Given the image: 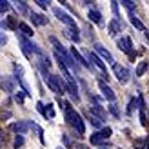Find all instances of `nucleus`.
<instances>
[{"label":"nucleus","instance_id":"obj_1","mask_svg":"<svg viewBox=\"0 0 149 149\" xmlns=\"http://www.w3.org/2000/svg\"><path fill=\"white\" fill-rule=\"evenodd\" d=\"M58 104H60V107H64V115H65V122H68L71 127L77 129L78 135H84L86 133V125H84V120H82V116L71 107V104L69 102H62V100H58Z\"/></svg>","mask_w":149,"mask_h":149},{"label":"nucleus","instance_id":"obj_2","mask_svg":"<svg viewBox=\"0 0 149 149\" xmlns=\"http://www.w3.org/2000/svg\"><path fill=\"white\" fill-rule=\"evenodd\" d=\"M53 15H55V17L60 20V22H64V24L68 26L69 29H77V22L73 20V17H71V15H68L65 11H62L60 7H53Z\"/></svg>","mask_w":149,"mask_h":149},{"label":"nucleus","instance_id":"obj_3","mask_svg":"<svg viewBox=\"0 0 149 149\" xmlns=\"http://www.w3.org/2000/svg\"><path fill=\"white\" fill-rule=\"evenodd\" d=\"M86 55H87V58H89V60H91V62H93V64L96 65V68H98V69L102 71V74H104V78L107 80V78H109V71H107V68H106V62H104L102 58H100L98 55L95 53V51H87Z\"/></svg>","mask_w":149,"mask_h":149},{"label":"nucleus","instance_id":"obj_4","mask_svg":"<svg viewBox=\"0 0 149 149\" xmlns=\"http://www.w3.org/2000/svg\"><path fill=\"white\" fill-rule=\"evenodd\" d=\"M116 46H118V49H122L129 58H135V51L131 49L133 47L131 46V38H127V36H125V38H118L116 40Z\"/></svg>","mask_w":149,"mask_h":149},{"label":"nucleus","instance_id":"obj_5","mask_svg":"<svg viewBox=\"0 0 149 149\" xmlns=\"http://www.w3.org/2000/svg\"><path fill=\"white\" fill-rule=\"evenodd\" d=\"M95 53L98 55L102 60H107L111 65H116V62H115V58H113V55L109 53V51L104 47V46H100V44H95Z\"/></svg>","mask_w":149,"mask_h":149},{"label":"nucleus","instance_id":"obj_6","mask_svg":"<svg viewBox=\"0 0 149 149\" xmlns=\"http://www.w3.org/2000/svg\"><path fill=\"white\" fill-rule=\"evenodd\" d=\"M17 36H18V42H20V46H22V51H24V55L29 56V55H31L33 51L36 49V46H35L33 42H29V40H27V36H24V35H18V33H17Z\"/></svg>","mask_w":149,"mask_h":149},{"label":"nucleus","instance_id":"obj_7","mask_svg":"<svg viewBox=\"0 0 149 149\" xmlns=\"http://www.w3.org/2000/svg\"><path fill=\"white\" fill-rule=\"evenodd\" d=\"M113 71H115V74H116V78H118V82H120V84H125V82L129 80V71L125 69V68H122V65H113Z\"/></svg>","mask_w":149,"mask_h":149},{"label":"nucleus","instance_id":"obj_8","mask_svg":"<svg viewBox=\"0 0 149 149\" xmlns=\"http://www.w3.org/2000/svg\"><path fill=\"white\" fill-rule=\"evenodd\" d=\"M98 87H100V91H102V96L106 100H109V102H115V98H116V95L113 93V89H111L107 84H104V82L100 80L98 82Z\"/></svg>","mask_w":149,"mask_h":149},{"label":"nucleus","instance_id":"obj_9","mask_svg":"<svg viewBox=\"0 0 149 149\" xmlns=\"http://www.w3.org/2000/svg\"><path fill=\"white\" fill-rule=\"evenodd\" d=\"M71 55H73V58H74V62H77L78 65H84V68H87V69H91V64L89 62H86V58L82 56L78 51H77V47H71Z\"/></svg>","mask_w":149,"mask_h":149},{"label":"nucleus","instance_id":"obj_10","mask_svg":"<svg viewBox=\"0 0 149 149\" xmlns=\"http://www.w3.org/2000/svg\"><path fill=\"white\" fill-rule=\"evenodd\" d=\"M91 115L96 116L98 120H106L107 118V113H106V109H102L98 104H95V106H91Z\"/></svg>","mask_w":149,"mask_h":149},{"label":"nucleus","instance_id":"obj_11","mask_svg":"<svg viewBox=\"0 0 149 149\" xmlns=\"http://www.w3.org/2000/svg\"><path fill=\"white\" fill-rule=\"evenodd\" d=\"M27 127H29V124H27V122H18V124H11V125H9V129L15 131L17 135H26Z\"/></svg>","mask_w":149,"mask_h":149},{"label":"nucleus","instance_id":"obj_12","mask_svg":"<svg viewBox=\"0 0 149 149\" xmlns=\"http://www.w3.org/2000/svg\"><path fill=\"white\" fill-rule=\"evenodd\" d=\"M87 18L93 22V24L96 26H104V20H102V15L96 11V9H89V15H87Z\"/></svg>","mask_w":149,"mask_h":149},{"label":"nucleus","instance_id":"obj_13","mask_svg":"<svg viewBox=\"0 0 149 149\" xmlns=\"http://www.w3.org/2000/svg\"><path fill=\"white\" fill-rule=\"evenodd\" d=\"M120 29H122V22L118 20V18H115V20L109 22V35H111V36L118 35V33H120Z\"/></svg>","mask_w":149,"mask_h":149},{"label":"nucleus","instance_id":"obj_14","mask_svg":"<svg viewBox=\"0 0 149 149\" xmlns=\"http://www.w3.org/2000/svg\"><path fill=\"white\" fill-rule=\"evenodd\" d=\"M129 22H131V26L133 27H135V29H138V31H147V29H146V26L142 24V22H140V18H136L135 17V13H129Z\"/></svg>","mask_w":149,"mask_h":149},{"label":"nucleus","instance_id":"obj_15","mask_svg":"<svg viewBox=\"0 0 149 149\" xmlns=\"http://www.w3.org/2000/svg\"><path fill=\"white\" fill-rule=\"evenodd\" d=\"M31 22L35 26H46L47 24V18L44 15H38V13H31Z\"/></svg>","mask_w":149,"mask_h":149},{"label":"nucleus","instance_id":"obj_16","mask_svg":"<svg viewBox=\"0 0 149 149\" xmlns=\"http://www.w3.org/2000/svg\"><path fill=\"white\" fill-rule=\"evenodd\" d=\"M2 89L6 93H13L15 91V84H13V80L9 77H2Z\"/></svg>","mask_w":149,"mask_h":149},{"label":"nucleus","instance_id":"obj_17","mask_svg":"<svg viewBox=\"0 0 149 149\" xmlns=\"http://www.w3.org/2000/svg\"><path fill=\"white\" fill-rule=\"evenodd\" d=\"M68 93L71 95V98L73 100H80V95H78V87H77V84H74V82H69L68 84Z\"/></svg>","mask_w":149,"mask_h":149},{"label":"nucleus","instance_id":"obj_18","mask_svg":"<svg viewBox=\"0 0 149 149\" xmlns=\"http://www.w3.org/2000/svg\"><path fill=\"white\" fill-rule=\"evenodd\" d=\"M104 140H106V136L102 135V131H98V133H95V135L89 136V142H91L93 146H98V147H100V144L104 142Z\"/></svg>","mask_w":149,"mask_h":149},{"label":"nucleus","instance_id":"obj_19","mask_svg":"<svg viewBox=\"0 0 149 149\" xmlns=\"http://www.w3.org/2000/svg\"><path fill=\"white\" fill-rule=\"evenodd\" d=\"M18 29L22 31V35H24V36H33V29L29 27L26 22H20V24H18Z\"/></svg>","mask_w":149,"mask_h":149},{"label":"nucleus","instance_id":"obj_20","mask_svg":"<svg viewBox=\"0 0 149 149\" xmlns=\"http://www.w3.org/2000/svg\"><path fill=\"white\" fill-rule=\"evenodd\" d=\"M64 33L68 35L73 42H80V33H78V27H77V29H68V31H64Z\"/></svg>","mask_w":149,"mask_h":149},{"label":"nucleus","instance_id":"obj_21","mask_svg":"<svg viewBox=\"0 0 149 149\" xmlns=\"http://www.w3.org/2000/svg\"><path fill=\"white\" fill-rule=\"evenodd\" d=\"M29 127H33V129L36 131V135H38V140H40L42 144L46 142V140H44V131H42V127H40V125H36V124H33V122H29Z\"/></svg>","mask_w":149,"mask_h":149},{"label":"nucleus","instance_id":"obj_22","mask_svg":"<svg viewBox=\"0 0 149 149\" xmlns=\"http://www.w3.org/2000/svg\"><path fill=\"white\" fill-rule=\"evenodd\" d=\"M147 71V62L146 60H142L138 64V68H136V77H144V73Z\"/></svg>","mask_w":149,"mask_h":149},{"label":"nucleus","instance_id":"obj_23","mask_svg":"<svg viewBox=\"0 0 149 149\" xmlns=\"http://www.w3.org/2000/svg\"><path fill=\"white\" fill-rule=\"evenodd\" d=\"M13 146H15V149L22 147V146H24V136H22V135H17V136H15V142H13Z\"/></svg>","mask_w":149,"mask_h":149},{"label":"nucleus","instance_id":"obj_24","mask_svg":"<svg viewBox=\"0 0 149 149\" xmlns=\"http://www.w3.org/2000/svg\"><path fill=\"white\" fill-rule=\"evenodd\" d=\"M91 125H93L95 129H102V122L96 116H93V115H91Z\"/></svg>","mask_w":149,"mask_h":149},{"label":"nucleus","instance_id":"obj_25","mask_svg":"<svg viewBox=\"0 0 149 149\" xmlns=\"http://www.w3.org/2000/svg\"><path fill=\"white\" fill-rule=\"evenodd\" d=\"M15 7H17V11H18V13H26V11H27L26 2H17V4H15Z\"/></svg>","mask_w":149,"mask_h":149},{"label":"nucleus","instance_id":"obj_26","mask_svg":"<svg viewBox=\"0 0 149 149\" xmlns=\"http://www.w3.org/2000/svg\"><path fill=\"white\" fill-rule=\"evenodd\" d=\"M36 109H38V113H40L42 116H46V118H47V113H46V106H44L42 102H36Z\"/></svg>","mask_w":149,"mask_h":149},{"label":"nucleus","instance_id":"obj_27","mask_svg":"<svg viewBox=\"0 0 149 149\" xmlns=\"http://www.w3.org/2000/svg\"><path fill=\"white\" fill-rule=\"evenodd\" d=\"M109 111H111V115H113L115 118H120V111H118V107L115 106V104H111V106H109Z\"/></svg>","mask_w":149,"mask_h":149},{"label":"nucleus","instance_id":"obj_28","mask_svg":"<svg viewBox=\"0 0 149 149\" xmlns=\"http://www.w3.org/2000/svg\"><path fill=\"white\" fill-rule=\"evenodd\" d=\"M46 113H47L49 118H55V109H53V106H51V104H47V106H46Z\"/></svg>","mask_w":149,"mask_h":149},{"label":"nucleus","instance_id":"obj_29","mask_svg":"<svg viewBox=\"0 0 149 149\" xmlns=\"http://www.w3.org/2000/svg\"><path fill=\"white\" fill-rule=\"evenodd\" d=\"M120 4H124L131 13H133V9H135V2H131V0H124V2H120Z\"/></svg>","mask_w":149,"mask_h":149},{"label":"nucleus","instance_id":"obj_30","mask_svg":"<svg viewBox=\"0 0 149 149\" xmlns=\"http://www.w3.org/2000/svg\"><path fill=\"white\" fill-rule=\"evenodd\" d=\"M7 9H9V2H7V0H2V2H0V11L6 13Z\"/></svg>","mask_w":149,"mask_h":149},{"label":"nucleus","instance_id":"obj_31","mask_svg":"<svg viewBox=\"0 0 149 149\" xmlns=\"http://www.w3.org/2000/svg\"><path fill=\"white\" fill-rule=\"evenodd\" d=\"M35 4H38V6L42 7V9H47V6H49V2H47V0H36Z\"/></svg>","mask_w":149,"mask_h":149},{"label":"nucleus","instance_id":"obj_32","mask_svg":"<svg viewBox=\"0 0 149 149\" xmlns=\"http://www.w3.org/2000/svg\"><path fill=\"white\" fill-rule=\"evenodd\" d=\"M111 133H113V131H111V127H104V129H102V135L106 136V138H109V136H111Z\"/></svg>","mask_w":149,"mask_h":149},{"label":"nucleus","instance_id":"obj_33","mask_svg":"<svg viewBox=\"0 0 149 149\" xmlns=\"http://www.w3.org/2000/svg\"><path fill=\"white\" fill-rule=\"evenodd\" d=\"M111 9H113L115 15H118V2H111Z\"/></svg>","mask_w":149,"mask_h":149},{"label":"nucleus","instance_id":"obj_34","mask_svg":"<svg viewBox=\"0 0 149 149\" xmlns=\"http://www.w3.org/2000/svg\"><path fill=\"white\" fill-rule=\"evenodd\" d=\"M15 98H17L18 104H22V102H24V95H22V93H17V95H15Z\"/></svg>","mask_w":149,"mask_h":149},{"label":"nucleus","instance_id":"obj_35","mask_svg":"<svg viewBox=\"0 0 149 149\" xmlns=\"http://www.w3.org/2000/svg\"><path fill=\"white\" fill-rule=\"evenodd\" d=\"M140 122H142L144 125H147V120H146V113H144V111H140Z\"/></svg>","mask_w":149,"mask_h":149},{"label":"nucleus","instance_id":"obj_36","mask_svg":"<svg viewBox=\"0 0 149 149\" xmlns=\"http://www.w3.org/2000/svg\"><path fill=\"white\" fill-rule=\"evenodd\" d=\"M135 146L138 149H144V140H135Z\"/></svg>","mask_w":149,"mask_h":149},{"label":"nucleus","instance_id":"obj_37","mask_svg":"<svg viewBox=\"0 0 149 149\" xmlns=\"http://www.w3.org/2000/svg\"><path fill=\"white\" fill-rule=\"evenodd\" d=\"M6 42H7V38H6V35H2V38H0V44H2V47L6 46Z\"/></svg>","mask_w":149,"mask_h":149},{"label":"nucleus","instance_id":"obj_38","mask_svg":"<svg viewBox=\"0 0 149 149\" xmlns=\"http://www.w3.org/2000/svg\"><path fill=\"white\" fill-rule=\"evenodd\" d=\"M77 149H87V147H86V146H78Z\"/></svg>","mask_w":149,"mask_h":149},{"label":"nucleus","instance_id":"obj_39","mask_svg":"<svg viewBox=\"0 0 149 149\" xmlns=\"http://www.w3.org/2000/svg\"><path fill=\"white\" fill-rule=\"evenodd\" d=\"M146 38H147V40H149V31H146Z\"/></svg>","mask_w":149,"mask_h":149},{"label":"nucleus","instance_id":"obj_40","mask_svg":"<svg viewBox=\"0 0 149 149\" xmlns=\"http://www.w3.org/2000/svg\"><path fill=\"white\" fill-rule=\"evenodd\" d=\"M98 149H109V147H106V146H100V147H98Z\"/></svg>","mask_w":149,"mask_h":149},{"label":"nucleus","instance_id":"obj_41","mask_svg":"<svg viewBox=\"0 0 149 149\" xmlns=\"http://www.w3.org/2000/svg\"><path fill=\"white\" fill-rule=\"evenodd\" d=\"M146 149H149V140H147V146H146Z\"/></svg>","mask_w":149,"mask_h":149},{"label":"nucleus","instance_id":"obj_42","mask_svg":"<svg viewBox=\"0 0 149 149\" xmlns=\"http://www.w3.org/2000/svg\"><path fill=\"white\" fill-rule=\"evenodd\" d=\"M56 149H64V147H56Z\"/></svg>","mask_w":149,"mask_h":149}]
</instances>
